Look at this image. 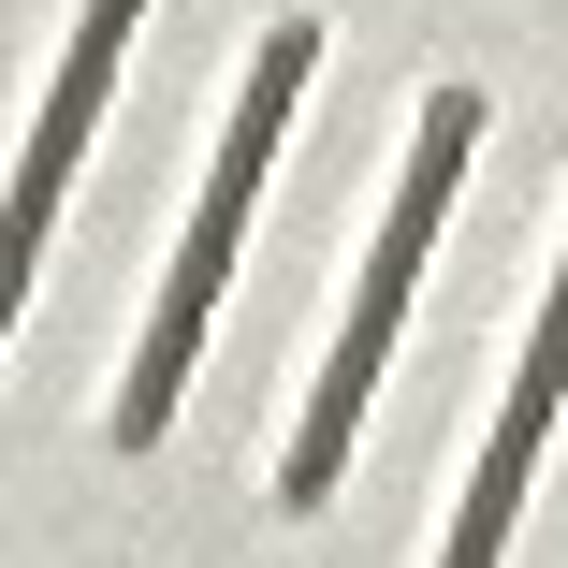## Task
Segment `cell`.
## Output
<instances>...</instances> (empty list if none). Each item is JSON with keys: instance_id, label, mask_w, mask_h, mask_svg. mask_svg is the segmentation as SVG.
<instances>
[{"instance_id": "obj_3", "label": "cell", "mask_w": 568, "mask_h": 568, "mask_svg": "<svg viewBox=\"0 0 568 568\" xmlns=\"http://www.w3.org/2000/svg\"><path fill=\"white\" fill-rule=\"evenodd\" d=\"M132 16H146V0H88V16H73V59H59L44 118H30V161H16V190H0V335H16V292H30L44 234H59L73 146L102 132V88H118V59H132Z\"/></svg>"}, {"instance_id": "obj_2", "label": "cell", "mask_w": 568, "mask_h": 568, "mask_svg": "<svg viewBox=\"0 0 568 568\" xmlns=\"http://www.w3.org/2000/svg\"><path fill=\"white\" fill-rule=\"evenodd\" d=\"M467 146H481V102L437 88L423 132H408V175H394V219H379V248H365V292H351V321H335V365H321V394H306V437H292V467H277L292 510H321L335 467H351V423H365V394H379V365H394V321H408V292H423V248H437L452 190H467Z\"/></svg>"}, {"instance_id": "obj_1", "label": "cell", "mask_w": 568, "mask_h": 568, "mask_svg": "<svg viewBox=\"0 0 568 568\" xmlns=\"http://www.w3.org/2000/svg\"><path fill=\"white\" fill-rule=\"evenodd\" d=\"M306 73H321V16H277V30H263V59H248V88H234V132H219V175H204V204H190V248H175V277H161L146 365L118 379V452H146V437L175 423L190 365H204L219 277H234V248H248V190H263V161H277V132H292Z\"/></svg>"}, {"instance_id": "obj_4", "label": "cell", "mask_w": 568, "mask_h": 568, "mask_svg": "<svg viewBox=\"0 0 568 568\" xmlns=\"http://www.w3.org/2000/svg\"><path fill=\"white\" fill-rule=\"evenodd\" d=\"M554 408H568V277H554L525 365H510V408H496V437H481V481H467V510H452V554H437V568H496V554H510V510H525V481H539Z\"/></svg>"}]
</instances>
